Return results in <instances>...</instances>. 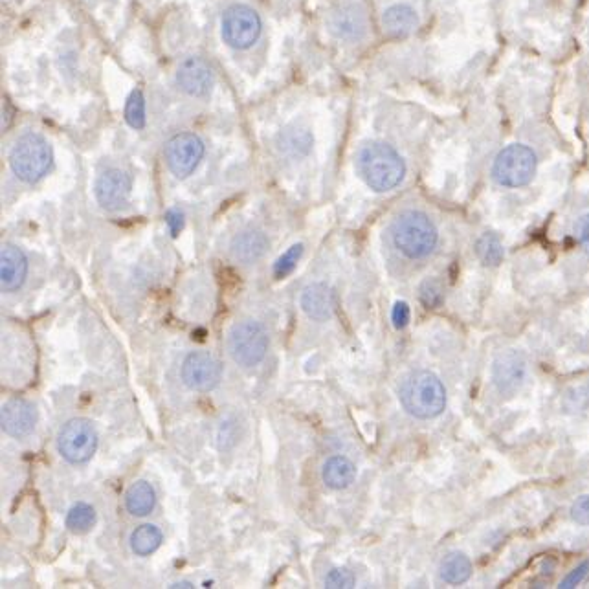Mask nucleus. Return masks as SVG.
<instances>
[{"label": "nucleus", "instance_id": "nucleus-1", "mask_svg": "<svg viewBox=\"0 0 589 589\" xmlns=\"http://www.w3.org/2000/svg\"><path fill=\"white\" fill-rule=\"evenodd\" d=\"M356 167L367 186L378 193L397 188L406 175V164L401 155L391 145L382 142L364 145L356 156Z\"/></svg>", "mask_w": 589, "mask_h": 589}, {"label": "nucleus", "instance_id": "nucleus-2", "mask_svg": "<svg viewBox=\"0 0 589 589\" xmlns=\"http://www.w3.org/2000/svg\"><path fill=\"white\" fill-rule=\"evenodd\" d=\"M402 408L415 419H434L445 412L446 389L430 371H413L402 382L399 391Z\"/></svg>", "mask_w": 589, "mask_h": 589}, {"label": "nucleus", "instance_id": "nucleus-3", "mask_svg": "<svg viewBox=\"0 0 589 589\" xmlns=\"http://www.w3.org/2000/svg\"><path fill=\"white\" fill-rule=\"evenodd\" d=\"M393 243L408 259H423L435 250L439 234L428 215L421 212L402 213L393 223Z\"/></svg>", "mask_w": 589, "mask_h": 589}, {"label": "nucleus", "instance_id": "nucleus-4", "mask_svg": "<svg viewBox=\"0 0 589 589\" xmlns=\"http://www.w3.org/2000/svg\"><path fill=\"white\" fill-rule=\"evenodd\" d=\"M10 166L21 180L34 184L52 166V147L39 134H24L13 145Z\"/></svg>", "mask_w": 589, "mask_h": 589}, {"label": "nucleus", "instance_id": "nucleus-5", "mask_svg": "<svg viewBox=\"0 0 589 589\" xmlns=\"http://www.w3.org/2000/svg\"><path fill=\"white\" fill-rule=\"evenodd\" d=\"M536 166L533 149L523 144L507 145L494 160L492 178L503 188H523L533 180Z\"/></svg>", "mask_w": 589, "mask_h": 589}, {"label": "nucleus", "instance_id": "nucleus-6", "mask_svg": "<svg viewBox=\"0 0 589 589\" xmlns=\"http://www.w3.org/2000/svg\"><path fill=\"white\" fill-rule=\"evenodd\" d=\"M228 351L241 367H254L265 358L268 351V336L257 322L235 323L228 334Z\"/></svg>", "mask_w": 589, "mask_h": 589}, {"label": "nucleus", "instance_id": "nucleus-7", "mask_svg": "<svg viewBox=\"0 0 589 589\" xmlns=\"http://www.w3.org/2000/svg\"><path fill=\"white\" fill-rule=\"evenodd\" d=\"M98 446V435L94 426L85 419H74L63 426L57 439L59 454L67 459L68 463H87L94 456Z\"/></svg>", "mask_w": 589, "mask_h": 589}, {"label": "nucleus", "instance_id": "nucleus-8", "mask_svg": "<svg viewBox=\"0 0 589 589\" xmlns=\"http://www.w3.org/2000/svg\"><path fill=\"white\" fill-rule=\"evenodd\" d=\"M261 34V19L248 6H232L223 17L224 41L232 48L245 50L254 45Z\"/></svg>", "mask_w": 589, "mask_h": 589}, {"label": "nucleus", "instance_id": "nucleus-9", "mask_svg": "<svg viewBox=\"0 0 589 589\" xmlns=\"http://www.w3.org/2000/svg\"><path fill=\"white\" fill-rule=\"evenodd\" d=\"M204 156V144L199 136L182 133L173 136L166 145V162L171 173L186 178L197 169Z\"/></svg>", "mask_w": 589, "mask_h": 589}, {"label": "nucleus", "instance_id": "nucleus-10", "mask_svg": "<svg viewBox=\"0 0 589 589\" xmlns=\"http://www.w3.org/2000/svg\"><path fill=\"white\" fill-rule=\"evenodd\" d=\"M525 378H527V362L522 353L514 349L503 351L492 362V382L501 395L512 397L518 389L522 388Z\"/></svg>", "mask_w": 589, "mask_h": 589}, {"label": "nucleus", "instance_id": "nucleus-11", "mask_svg": "<svg viewBox=\"0 0 589 589\" xmlns=\"http://www.w3.org/2000/svg\"><path fill=\"white\" fill-rule=\"evenodd\" d=\"M223 369L210 353H191L182 364V380L195 391H210L221 380Z\"/></svg>", "mask_w": 589, "mask_h": 589}, {"label": "nucleus", "instance_id": "nucleus-12", "mask_svg": "<svg viewBox=\"0 0 589 589\" xmlns=\"http://www.w3.org/2000/svg\"><path fill=\"white\" fill-rule=\"evenodd\" d=\"M131 195V178L122 169H109L96 180V199L105 210H120Z\"/></svg>", "mask_w": 589, "mask_h": 589}, {"label": "nucleus", "instance_id": "nucleus-13", "mask_svg": "<svg viewBox=\"0 0 589 589\" xmlns=\"http://www.w3.org/2000/svg\"><path fill=\"white\" fill-rule=\"evenodd\" d=\"M177 83L189 96H204L212 89V68L201 57H188L178 67Z\"/></svg>", "mask_w": 589, "mask_h": 589}, {"label": "nucleus", "instance_id": "nucleus-14", "mask_svg": "<svg viewBox=\"0 0 589 589\" xmlns=\"http://www.w3.org/2000/svg\"><path fill=\"white\" fill-rule=\"evenodd\" d=\"M2 430L12 437H23L34 430L37 413L30 402L15 399V401L6 402L2 408Z\"/></svg>", "mask_w": 589, "mask_h": 589}, {"label": "nucleus", "instance_id": "nucleus-15", "mask_svg": "<svg viewBox=\"0 0 589 589\" xmlns=\"http://www.w3.org/2000/svg\"><path fill=\"white\" fill-rule=\"evenodd\" d=\"M0 279H2V289L6 292L21 289V285L28 274V261L17 246H4L2 256H0Z\"/></svg>", "mask_w": 589, "mask_h": 589}, {"label": "nucleus", "instance_id": "nucleus-16", "mask_svg": "<svg viewBox=\"0 0 589 589\" xmlns=\"http://www.w3.org/2000/svg\"><path fill=\"white\" fill-rule=\"evenodd\" d=\"M334 305L336 303H334L333 290L323 283H312L301 294V309L307 316H311L312 320L323 322L331 318Z\"/></svg>", "mask_w": 589, "mask_h": 589}, {"label": "nucleus", "instance_id": "nucleus-17", "mask_svg": "<svg viewBox=\"0 0 589 589\" xmlns=\"http://www.w3.org/2000/svg\"><path fill=\"white\" fill-rule=\"evenodd\" d=\"M331 28L336 37L344 41H358L366 34V17L356 6H344L333 13Z\"/></svg>", "mask_w": 589, "mask_h": 589}, {"label": "nucleus", "instance_id": "nucleus-18", "mask_svg": "<svg viewBox=\"0 0 589 589\" xmlns=\"http://www.w3.org/2000/svg\"><path fill=\"white\" fill-rule=\"evenodd\" d=\"M417 24H419L417 13L406 4H395L382 15L384 30H386V34L393 35V37L412 34L413 30L417 28Z\"/></svg>", "mask_w": 589, "mask_h": 589}, {"label": "nucleus", "instance_id": "nucleus-19", "mask_svg": "<svg viewBox=\"0 0 589 589\" xmlns=\"http://www.w3.org/2000/svg\"><path fill=\"white\" fill-rule=\"evenodd\" d=\"M268 241L265 235L256 230H248L237 235L232 243V254L241 263H254L267 252Z\"/></svg>", "mask_w": 589, "mask_h": 589}, {"label": "nucleus", "instance_id": "nucleus-20", "mask_svg": "<svg viewBox=\"0 0 589 589\" xmlns=\"http://www.w3.org/2000/svg\"><path fill=\"white\" fill-rule=\"evenodd\" d=\"M356 478V467L351 459L334 456L323 465V481L329 489H347Z\"/></svg>", "mask_w": 589, "mask_h": 589}, {"label": "nucleus", "instance_id": "nucleus-21", "mask_svg": "<svg viewBox=\"0 0 589 589\" xmlns=\"http://www.w3.org/2000/svg\"><path fill=\"white\" fill-rule=\"evenodd\" d=\"M439 575L448 584H465L472 575V562L465 553H450L441 562Z\"/></svg>", "mask_w": 589, "mask_h": 589}, {"label": "nucleus", "instance_id": "nucleus-22", "mask_svg": "<svg viewBox=\"0 0 589 589\" xmlns=\"http://www.w3.org/2000/svg\"><path fill=\"white\" fill-rule=\"evenodd\" d=\"M125 505H127V511L134 516H145L155 507V490L149 483L138 481L131 489L127 490Z\"/></svg>", "mask_w": 589, "mask_h": 589}, {"label": "nucleus", "instance_id": "nucleus-23", "mask_svg": "<svg viewBox=\"0 0 589 589\" xmlns=\"http://www.w3.org/2000/svg\"><path fill=\"white\" fill-rule=\"evenodd\" d=\"M160 544H162V533L151 523L140 525L131 536V547L136 555H151L160 547Z\"/></svg>", "mask_w": 589, "mask_h": 589}, {"label": "nucleus", "instance_id": "nucleus-24", "mask_svg": "<svg viewBox=\"0 0 589 589\" xmlns=\"http://www.w3.org/2000/svg\"><path fill=\"white\" fill-rule=\"evenodd\" d=\"M476 254L483 265L498 267L505 257V248H503V243L498 235L483 234L476 243Z\"/></svg>", "mask_w": 589, "mask_h": 589}, {"label": "nucleus", "instance_id": "nucleus-25", "mask_svg": "<svg viewBox=\"0 0 589 589\" xmlns=\"http://www.w3.org/2000/svg\"><path fill=\"white\" fill-rule=\"evenodd\" d=\"M96 523V511L87 503L74 505L67 514V527L72 533H87Z\"/></svg>", "mask_w": 589, "mask_h": 589}, {"label": "nucleus", "instance_id": "nucleus-26", "mask_svg": "<svg viewBox=\"0 0 589 589\" xmlns=\"http://www.w3.org/2000/svg\"><path fill=\"white\" fill-rule=\"evenodd\" d=\"M125 120H127V123H129L133 129H136V131L144 129L145 101L140 90H133V92H131V96H129V100H127V105H125Z\"/></svg>", "mask_w": 589, "mask_h": 589}, {"label": "nucleus", "instance_id": "nucleus-27", "mask_svg": "<svg viewBox=\"0 0 589 589\" xmlns=\"http://www.w3.org/2000/svg\"><path fill=\"white\" fill-rule=\"evenodd\" d=\"M419 298H421V303H423L426 309H437V307H441L443 301H445V290H443L441 281H437V279H426L423 285H421V289H419Z\"/></svg>", "mask_w": 589, "mask_h": 589}, {"label": "nucleus", "instance_id": "nucleus-28", "mask_svg": "<svg viewBox=\"0 0 589 589\" xmlns=\"http://www.w3.org/2000/svg\"><path fill=\"white\" fill-rule=\"evenodd\" d=\"M301 254H303V246L294 245L289 248L283 256L279 257L274 265V276L276 278H287L290 272L296 268L298 261H300Z\"/></svg>", "mask_w": 589, "mask_h": 589}, {"label": "nucleus", "instance_id": "nucleus-29", "mask_svg": "<svg viewBox=\"0 0 589 589\" xmlns=\"http://www.w3.org/2000/svg\"><path fill=\"white\" fill-rule=\"evenodd\" d=\"M353 586H355V575L345 567H336L325 578V588L345 589L353 588Z\"/></svg>", "mask_w": 589, "mask_h": 589}, {"label": "nucleus", "instance_id": "nucleus-30", "mask_svg": "<svg viewBox=\"0 0 589 589\" xmlns=\"http://www.w3.org/2000/svg\"><path fill=\"white\" fill-rule=\"evenodd\" d=\"M589 573V560L588 562H582L580 566L575 567L569 575H567L562 582H560V589H573L577 588L578 584L588 577Z\"/></svg>", "mask_w": 589, "mask_h": 589}, {"label": "nucleus", "instance_id": "nucleus-31", "mask_svg": "<svg viewBox=\"0 0 589 589\" xmlns=\"http://www.w3.org/2000/svg\"><path fill=\"white\" fill-rule=\"evenodd\" d=\"M571 518L578 525H588L589 523V496H580L573 507H571Z\"/></svg>", "mask_w": 589, "mask_h": 589}, {"label": "nucleus", "instance_id": "nucleus-32", "mask_svg": "<svg viewBox=\"0 0 589 589\" xmlns=\"http://www.w3.org/2000/svg\"><path fill=\"white\" fill-rule=\"evenodd\" d=\"M391 320L395 329H404L408 322H410V307L406 301H397L393 311H391Z\"/></svg>", "mask_w": 589, "mask_h": 589}, {"label": "nucleus", "instance_id": "nucleus-33", "mask_svg": "<svg viewBox=\"0 0 589 589\" xmlns=\"http://www.w3.org/2000/svg\"><path fill=\"white\" fill-rule=\"evenodd\" d=\"M575 235H577L578 243L584 246V250L589 254V213L578 219L575 224Z\"/></svg>", "mask_w": 589, "mask_h": 589}, {"label": "nucleus", "instance_id": "nucleus-34", "mask_svg": "<svg viewBox=\"0 0 589 589\" xmlns=\"http://www.w3.org/2000/svg\"><path fill=\"white\" fill-rule=\"evenodd\" d=\"M166 223L167 226H169V230H171V234L178 235V232H180L182 226H184V217H182V213L177 212V210H171V212H167Z\"/></svg>", "mask_w": 589, "mask_h": 589}]
</instances>
